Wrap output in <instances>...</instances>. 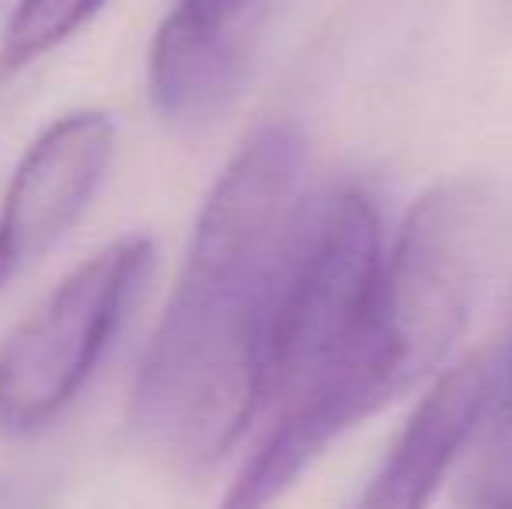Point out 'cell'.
<instances>
[{"label":"cell","instance_id":"1","mask_svg":"<svg viewBox=\"0 0 512 509\" xmlns=\"http://www.w3.org/2000/svg\"><path fill=\"white\" fill-rule=\"evenodd\" d=\"M304 213V140L272 123L209 189L129 398L136 440L171 468L216 464L265 405V332Z\"/></svg>","mask_w":512,"mask_h":509},{"label":"cell","instance_id":"2","mask_svg":"<svg viewBox=\"0 0 512 509\" xmlns=\"http://www.w3.org/2000/svg\"><path fill=\"white\" fill-rule=\"evenodd\" d=\"M380 276V220L363 189L300 213L265 332V401H304L349 367L373 325Z\"/></svg>","mask_w":512,"mask_h":509},{"label":"cell","instance_id":"3","mask_svg":"<svg viewBox=\"0 0 512 509\" xmlns=\"http://www.w3.org/2000/svg\"><path fill=\"white\" fill-rule=\"evenodd\" d=\"M495 203L478 182H446L408 213L384 258L373 325L401 384L429 377L464 335L495 252Z\"/></svg>","mask_w":512,"mask_h":509},{"label":"cell","instance_id":"4","mask_svg":"<svg viewBox=\"0 0 512 509\" xmlns=\"http://www.w3.org/2000/svg\"><path fill=\"white\" fill-rule=\"evenodd\" d=\"M154 265L147 234L105 245L81 262L0 346V429L39 433L81 394L119 335Z\"/></svg>","mask_w":512,"mask_h":509},{"label":"cell","instance_id":"5","mask_svg":"<svg viewBox=\"0 0 512 509\" xmlns=\"http://www.w3.org/2000/svg\"><path fill=\"white\" fill-rule=\"evenodd\" d=\"M276 0H175L150 46V102L171 123L216 119L251 74Z\"/></svg>","mask_w":512,"mask_h":509},{"label":"cell","instance_id":"6","mask_svg":"<svg viewBox=\"0 0 512 509\" xmlns=\"http://www.w3.org/2000/svg\"><path fill=\"white\" fill-rule=\"evenodd\" d=\"M115 154L105 112H70L25 150L0 206V290L81 220Z\"/></svg>","mask_w":512,"mask_h":509},{"label":"cell","instance_id":"7","mask_svg":"<svg viewBox=\"0 0 512 509\" xmlns=\"http://www.w3.org/2000/svg\"><path fill=\"white\" fill-rule=\"evenodd\" d=\"M502 384L495 356L481 353L443 374L429 394L418 401L398 440L391 443L380 471L370 478L352 509H425L432 492L478 422L485 419Z\"/></svg>","mask_w":512,"mask_h":509},{"label":"cell","instance_id":"8","mask_svg":"<svg viewBox=\"0 0 512 509\" xmlns=\"http://www.w3.org/2000/svg\"><path fill=\"white\" fill-rule=\"evenodd\" d=\"M105 0H18L0 42V70L28 67L88 25Z\"/></svg>","mask_w":512,"mask_h":509},{"label":"cell","instance_id":"9","mask_svg":"<svg viewBox=\"0 0 512 509\" xmlns=\"http://www.w3.org/2000/svg\"><path fill=\"white\" fill-rule=\"evenodd\" d=\"M481 509H512V478H485Z\"/></svg>","mask_w":512,"mask_h":509},{"label":"cell","instance_id":"10","mask_svg":"<svg viewBox=\"0 0 512 509\" xmlns=\"http://www.w3.org/2000/svg\"><path fill=\"white\" fill-rule=\"evenodd\" d=\"M499 394H512V356H509L506 370H502V384H499Z\"/></svg>","mask_w":512,"mask_h":509}]
</instances>
